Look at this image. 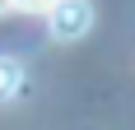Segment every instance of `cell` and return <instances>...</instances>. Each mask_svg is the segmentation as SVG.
<instances>
[{
    "mask_svg": "<svg viewBox=\"0 0 135 130\" xmlns=\"http://www.w3.org/2000/svg\"><path fill=\"white\" fill-rule=\"evenodd\" d=\"M5 9H9V0H0V14H5Z\"/></svg>",
    "mask_w": 135,
    "mask_h": 130,
    "instance_id": "cell-4",
    "label": "cell"
},
{
    "mask_svg": "<svg viewBox=\"0 0 135 130\" xmlns=\"http://www.w3.org/2000/svg\"><path fill=\"white\" fill-rule=\"evenodd\" d=\"M47 28H51L56 42H79L93 28V5L89 0H56L47 9Z\"/></svg>",
    "mask_w": 135,
    "mask_h": 130,
    "instance_id": "cell-1",
    "label": "cell"
},
{
    "mask_svg": "<svg viewBox=\"0 0 135 130\" xmlns=\"http://www.w3.org/2000/svg\"><path fill=\"white\" fill-rule=\"evenodd\" d=\"M23 93V65L14 56H0V102H14Z\"/></svg>",
    "mask_w": 135,
    "mask_h": 130,
    "instance_id": "cell-2",
    "label": "cell"
},
{
    "mask_svg": "<svg viewBox=\"0 0 135 130\" xmlns=\"http://www.w3.org/2000/svg\"><path fill=\"white\" fill-rule=\"evenodd\" d=\"M56 0H9V9H23V14H42V9H51Z\"/></svg>",
    "mask_w": 135,
    "mask_h": 130,
    "instance_id": "cell-3",
    "label": "cell"
}]
</instances>
